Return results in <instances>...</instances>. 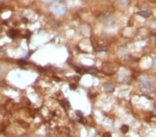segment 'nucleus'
<instances>
[{
	"label": "nucleus",
	"mask_w": 156,
	"mask_h": 137,
	"mask_svg": "<svg viewBox=\"0 0 156 137\" xmlns=\"http://www.w3.org/2000/svg\"><path fill=\"white\" fill-rule=\"evenodd\" d=\"M140 87L142 91L150 92L153 90V85L152 81L147 77H142L140 80Z\"/></svg>",
	"instance_id": "nucleus-1"
},
{
	"label": "nucleus",
	"mask_w": 156,
	"mask_h": 137,
	"mask_svg": "<svg viewBox=\"0 0 156 137\" xmlns=\"http://www.w3.org/2000/svg\"><path fill=\"white\" fill-rule=\"evenodd\" d=\"M52 11L56 15H62L66 12V7L62 4H58L52 7Z\"/></svg>",
	"instance_id": "nucleus-2"
},
{
	"label": "nucleus",
	"mask_w": 156,
	"mask_h": 137,
	"mask_svg": "<svg viewBox=\"0 0 156 137\" xmlns=\"http://www.w3.org/2000/svg\"><path fill=\"white\" fill-rule=\"evenodd\" d=\"M60 104H61V106L64 108V109H67L70 107L69 101H67V100H63V101H62Z\"/></svg>",
	"instance_id": "nucleus-3"
},
{
	"label": "nucleus",
	"mask_w": 156,
	"mask_h": 137,
	"mask_svg": "<svg viewBox=\"0 0 156 137\" xmlns=\"http://www.w3.org/2000/svg\"><path fill=\"white\" fill-rule=\"evenodd\" d=\"M105 91L108 92H112L115 90V88H114V87H113L112 84H107L105 85Z\"/></svg>",
	"instance_id": "nucleus-4"
},
{
	"label": "nucleus",
	"mask_w": 156,
	"mask_h": 137,
	"mask_svg": "<svg viewBox=\"0 0 156 137\" xmlns=\"http://www.w3.org/2000/svg\"><path fill=\"white\" fill-rule=\"evenodd\" d=\"M17 34H18V31H17V30H11V31H10L8 35L11 38H15Z\"/></svg>",
	"instance_id": "nucleus-5"
},
{
	"label": "nucleus",
	"mask_w": 156,
	"mask_h": 137,
	"mask_svg": "<svg viewBox=\"0 0 156 137\" xmlns=\"http://www.w3.org/2000/svg\"><path fill=\"white\" fill-rule=\"evenodd\" d=\"M128 129H129V128H128V126L126 125H122V131L123 133L126 134L128 131Z\"/></svg>",
	"instance_id": "nucleus-6"
},
{
	"label": "nucleus",
	"mask_w": 156,
	"mask_h": 137,
	"mask_svg": "<svg viewBox=\"0 0 156 137\" xmlns=\"http://www.w3.org/2000/svg\"><path fill=\"white\" fill-rule=\"evenodd\" d=\"M137 14L139 15L142 16V17H148V12H147V11L140 12H138Z\"/></svg>",
	"instance_id": "nucleus-7"
},
{
	"label": "nucleus",
	"mask_w": 156,
	"mask_h": 137,
	"mask_svg": "<svg viewBox=\"0 0 156 137\" xmlns=\"http://www.w3.org/2000/svg\"><path fill=\"white\" fill-rule=\"evenodd\" d=\"M129 1L130 0H118V2H119V3L122 5L127 4L128 2H129Z\"/></svg>",
	"instance_id": "nucleus-8"
},
{
	"label": "nucleus",
	"mask_w": 156,
	"mask_h": 137,
	"mask_svg": "<svg viewBox=\"0 0 156 137\" xmlns=\"http://www.w3.org/2000/svg\"><path fill=\"white\" fill-rule=\"evenodd\" d=\"M76 115L79 117V118H83V113L80 111H76Z\"/></svg>",
	"instance_id": "nucleus-9"
},
{
	"label": "nucleus",
	"mask_w": 156,
	"mask_h": 137,
	"mask_svg": "<svg viewBox=\"0 0 156 137\" xmlns=\"http://www.w3.org/2000/svg\"><path fill=\"white\" fill-rule=\"evenodd\" d=\"M69 88L70 89H72V90H74V89H76L77 88V85L74 84H71L69 85Z\"/></svg>",
	"instance_id": "nucleus-10"
},
{
	"label": "nucleus",
	"mask_w": 156,
	"mask_h": 137,
	"mask_svg": "<svg viewBox=\"0 0 156 137\" xmlns=\"http://www.w3.org/2000/svg\"><path fill=\"white\" fill-rule=\"evenodd\" d=\"M79 123H82V124H86V123H87V121L85 120V118H80V120H79Z\"/></svg>",
	"instance_id": "nucleus-11"
},
{
	"label": "nucleus",
	"mask_w": 156,
	"mask_h": 137,
	"mask_svg": "<svg viewBox=\"0 0 156 137\" xmlns=\"http://www.w3.org/2000/svg\"><path fill=\"white\" fill-rule=\"evenodd\" d=\"M41 1L44 2V3H50V2H52L53 1H54V0H41Z\"/></svg>",
	"instance_id": "nucleus-12"
},
{
	"label": "nucleus",
	"mask_w": 156,
	"mask_h": 137,
	"mask_svg": "<svg viewBox=\"0 0 156 137\" xmlns=\"http://www.w3.org/2000/svg\"><path fill=\"white\" fill-rule=\"evenodd\" d=\"M153 66L155 67V68H156V58L154 59V60H153Z\"/></svg>",
	"instance_id": "nucleus-13"
}]
</instances>
